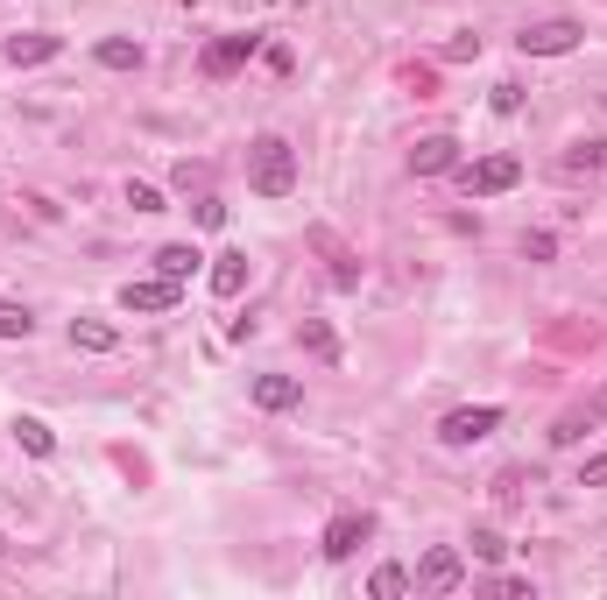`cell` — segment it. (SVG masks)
<instances>
[{
  "label": "cell",
  "mask_w": 607,
  "mask_h": 600,
  "mask_svg": "<svg viewBox=\"0 0 607 600\" xmlns=\"http://www.w3.org/2000/svg\"><path fill=\"white\" fill-rule=\"evenodd\" d=\"M367 593H375V600H396V593H410V573H403V565H375Z\"/></svg>",
  "instance_id": "cell-20"
},
{
  "label": "cell",
  "mask_w": 607,
  "mask_h": 600,
  "mask_svg": "<svg viewBox=\"0 0 607 600\" xmlns=\"http://www.w3.org/2000/svg\"><path fill=\"white\" fill-rule=\"evenodd\" d=\"M205 254L198 248H184V240H170V248H156V276H170V283H184L191 268H198Z\"/></svg>",
  "instance_id": "cell-16"
},
{
  "label": "cell",
  "mask_w": 607,
  "mask_h": 600,
  "mask_svg": "<svg viewBox=\"0 0 607 600\" xmlns=\"http://www.w3.org/2000/svg\"><path fill=\"white\" fill-rule=\"evenodd\" d=\"M417 587H424V593H459V587H466V559L446 551V544L424 551V559H417Z\"/></svg>",
  "instance_id": "cell-7"
},
{
  "label": "cell",
  "mask_w": 607,
  "mask_h": 600,
  "mask_svg": "<svg viewBox=\"0 0 607 600\" xmlns=\"http://www.w3.org/2000/svg\"><path fill=\"white\" fill-rule=\"evenodd\" d=\"M523 254H530V262H551L558 240H551V233H523Z\"/></svg>",
  "instance_id": "cell-28"
},
{
  "label": "cell",
  "mask_w": 607,
  "mask_h": 600,
  "mask_svg": "<svg viewBox=\"0 0 607 600\" xmlns=\"http://www.w3.org/2000/svg\"><path fill=\"white\" fill-rule=\"evenodd\" d=\"M57 50H64V36H43V28H28V36H8V64H14V71L50 64Z\"/></svg>",
  "instance_id": "cell-10"
},
{
  "label": "cell",
  "mask_w": 607,
  "mask_h": 600,
  "mask_svg": "<svg viewBox=\"0 0 607 600\" xmlns=\"http://www.w3.org/2000/svg\"><path fill=\"white\" fill-rule=\"evenodd\" d=\"M403 85H410V93H417V99H432V64H403Z\"/></svg>",
  "instance_id": "cell-24"
},
{
  "label": "cell",
  "mask_w": 607,
  "mask_h": 600,
  "mask_svg": "<svg viewBox=\"0 0 607 600\" xmlns=\"http://www.w3.org/2000/svg\"><path fill=\"white\" fill-rule=\"evenodd\" d=\"M213 191V163H177V191Z\"/></svg>",
  "instance_id": "cell-23"
},
{
  "label": "cell",
  "mask_w": 607,
  "mask_h": 600,
  "mask_svg": "<svg viewBox=\"0 0 607 600\" xmlns=\"http://www.w3.org/2000/svg\"><path fill=\"white\" fill-rule=\"evenodd\" d=\"M495 431H501V410H495V403H466V410H452L446 424H438V439H446L452 453H466V445L495 439Z\"/></svg>",
  "instance_id": "cell-4"
},
{
  "label": "cell",
  "mask_w": 607,
  "mask_h": 600,
  "mask_svg": "<svg viewBox=\"0 0 607 600\" xmlns=\"http://www.w3.org/2000/svg\"><path fill=\"white\" fill-rule=\"evenodd\" d=\"M71 347H85V353H113V347H121V333H113L107 319H71Z\"/></svg>",
  "instance_id": "cell-14"
},
{
  "label": "cell",
  "mask_w": 607,
  "mask_h": 600,
  "mask_svg": "<svg viewBox=\"0 0 607 600\" xmlns=\"http://www.w3.org/2000/svg\"><path fill=\"white\" fill-rule=\"evenodd\" d=\"M566 170H607V134H594V142H572V148H566Z\"/></svg>",
  "instance_id": "cell-19"
},
{
  "label": "cell",
  "mask_w": 607,
  "mask_h": 600,
  "mask_svg": "<svg viewBox=\"0 0 607 600\" xmlns=\"http://www.w3.org/2000/svg\"><path fill=\"white\" fill-rule=\"evenodd\" d=\"M580 36H586L580 22L551 14V22H530L523 36H515V50H523V57H572V50H580Z\"/></svg>",
  "instance_id": "cell-3"
},
{
  "label": "cell",
  "mask_w": 607,
  "mask_h": 600,
  "mask_svg": "<svg viewBox=\"0 0 607 600\" xmlns=\"http://www.w3.org/2000/svg\"><path fill=\"white\" fill-rule=\"evenodd\" d=\"M410 170H417V177H446V170H459V142H452V134H424V142L410 148Z\"/></svg>",
  "instance_id": "cell-9"
},
{
  "label": "cell",
  "mask_w": 607,
  "mask_h": 600,
  "mask_svg": "<svg viewBox=\"0 0 607 600\" xmlns=\"http://www.w3.org/2000/svg\"><path fill=\"white\" fill-rule=\"evenodd\" d=\"M466 544H473V559H481V565H501V559H509V537H501V530H473Z\"/></svg>",
  "instance_id": "cell-22"
},
{
  "label": "cell",
  "mask_w": 607,
  "mask_h": 600,
  "mask_svg": "<svg viewBox=\"0 0 607 600\" xmlns=\"http://www.w3.org/2000/svg\"><path fill=\"white\" fill-rule=\"evenodd\" d=\"M473 57H481V36H452L446 43V64H473Z\"/></svg>",
  "instance_id": "cell-25"
},
{
  "label": "cell",
  "mask_w": 607,
  "mask_h": 600,
  "mask_svg": "<svg viewBox=\"0 0 607 600\" xmlns=\"http://www.w3.org/2000/svg\"><path fill=\"white\" fill-rule=\"evenodd\" d=\"M600 417H607V396H594V403H586V410H566V417H558V424H551V445H580L586 431L600 424Z\"/></svg>",
  "instance_id": "cell-11"
},
{
  "label": "cell",
  "mask_w": 607,
  "mask_h": 600,
  "mask_svg": "<svg viewBox=\"0 0 607 600\" xmlns=\"http://www.w3.org/2000/svg\"><path fill=\"white\" fill-rule=\"evenodd\" d=\"M247 177H255L262 199H290V191H298V148H290L283 134H262V142L247 148Z\"/></svg>",
  "instance_id": "cell-1"
},
{
  "label": "cell",
  "mask_w": 607,
  "mask_h": 600,
  "mask_svg": "<svg viewBox=\"0 0 607 600\" xmlns=\"http://www.w3.org/2000/svg\"><path fill=\"white\" fill-rule=\"evenodd\" d=\"M93 57H99L107 71H142V43H128V36H107Z\"/></svg>",
  "instance_id": "cell-17"
},
{
  "label": "cell",
  "mask_w": 607,
  "mask_h": 600,
  "mask_svg": "<svg viewBox=\"0 0 607 600\" xmlns=\"http://www.w3.org/2000/svg\"><path fill=\"white\" fill-rule=\"evenodd\" d=\"M177 297H184V283H170V276H135V283H121V311H142V319L177 311Z\"/></svg>",
  "instance_id": "cell-6"
},
{
  "label": "cell",
  "mask_w": 607,
  "mask_h": 600,
  "mask_svg": "<svg viewBox=\"0 0 607 600\" xmlns=\"http://www.w3.org/2000/svg\"><path fill=\"white\" fill-rule=\"evenodd\" d=\"M198 227H227V205H219L213 191H205V199H198Z\"/></svg>",
  "instance_id": "cell-29"
},
{
  "label": "cell",
  "mask_w": 607,
  "mask_h": 600,
  "mask_svg": "<svg viewBox=\"0 0 607 600\" xmlns=\"http://www.w3.org/2000/svg\"><path fill=\"white\" fill-rule=\"evenodd\" d=\"M523 107V85H495V113H515Z\"/></svg>",
  "instance_id": "cell-30"
},
{
  "label": "cell",
  "mask_w": 607,
  "mask_h": 600,
  "mask_svg": "<svg viewBox=\"0 0 607 600\" xmlns=\"http://www.w3.org/2000/svg\"><path fill=\"white\" fill-rule=\"evenodd\" d=\"M298 396H304V388L290 382V374H262V382H255V403H262V410H298Z\"/></svg>",
  "instance_id": "cell-15"
},
{
  "label": "cell",
  "mask_w": 607,
  "mask_h": 600,
  "mask_svg": "<svg viewBox=\"0 0 607 600\" xmlns=\"http://www.w3.org/2000/svg\"><path fill=\"white\" fill-rule=\"evenodd\" d=\"M255 50H262V36H219V43H205V79H233Z\"/></svg>",
  "instance_id": "cell-8"
},
{
  "label": "cell",
  "mask_w": 607,
  "mask_h": 600,
  "mask_svg": "<svg viewBox=\"0 0 607 600\" xmlns=\"http://www.w3.org/2000/svg\"><path fill=\"white\" fill-rule=\"evenodd\" d=\"M298 339H304V347L318 353V360H332V353H339V339H332V325H325V319H304V325H298Z\"/></svg>",
  "instance_id": "cell-21"
},
{
  "label": "cell",
  "mask_w": 607,
  "mask_h": 600,
  "mask_svg": "<svg viewBox=\"0 0 607 600\" xmlns=\"http://www.w3.org/2000/svg\"><path fill=\"white\" fill-rule=\"evenodd\" d=\"M580 488H607V453H594V459H580Z\"/></svg>",
  "instance_id": "cell-27"
},
{
  "label": "cell",
  "mask_w": 607,
  "mask_h": 600,
  "mask_svg": "<svg viewBox=\"0 0 607 600\" xmlns=\"http://www.w3.org/2000/svg\"><path fill=\"white\" fill-rule=\"evenodd\" d=\"M367 537H375V516H367V508H339V516L325 523V559H332V565H347L353 551L367 544Z\"/></svg>",
  "instance_id": "cell-5"
},
{
  "label": "cell",
  "mask_w": 607,
  "mask_h": 600,
  "mask_svg": "<svg viewBox=\"0 0 607 600\" xmlns=\"http://www.w3.org/2000/svg\"><path fill=\"white\" fill-rule=\"evenodd\" d=\"M241 290H247V254L241 248L213 254V297H241Z\"/></svg>",
  "instance_id": "cell-12"
},
{
  "label": "cell",
  "mask_w": 607,
  "mask_h": 600,
  "mask_svg": "<svg viewBox=\"0 0 607 600\" xmlns=\"http://www.w3.org/2000/svg\"><path fill=\"white\" fill-rule=\"evenodd\" d=\"M14 445H22L28 459H50L57 453V431L43 424V417H14Z\"/></svg>",
  "instance_id": "cell-13"
},
{
  "label": "cell",
  "mask_w": 607,
  "mask_h": 600,
  "mask_svg": "<svg viewBox=\"0 0 607 600\" xmlns=\"http://www.w3.org/2000/svg\"><path fill=\"white\" fill-rule=\"evenodd\" d=\"M36 333V311L14 304V297H0V339H28Z\"/></svg>",
  "instance_id": "cell-18"
},
{
  "label": "cell",
  "mask_w": 607,
  "mask_h": 600,
  "mask_svg": "<svg viewBox=\"0 0 607 600\" xmlns=\"http://www.w3.org/2000/svg\"><path fill=\"white\" fill-rule=\"evenodd\" d=\"M128 205H135V213H162V191L156 184H128Z\"/></svg>",
  "instance_id": "cell-26"
},
{
  "label": "cell",
  "mask_w": 607,
  "mask_h": 600,
  "mask_svg": "<svg viewBox=\"0 0 607 600\" xmlns=\"http://www.w3.org/2000/svg\"><path fill=\"white\" fill-rule=\"evenodd\" d=\"M0 559H8V537H0Z\"/></svg>",
  "instance_id": "cell-31"
},
{
  "label": "cell",
  "mask_w": 607,
  "mask_h": 600,
  "mask_svg": "<svg viewBox=\"0 0 607 600\" xmlns=\"http://www.w3.org/2000/svg\"><path fill=\"white\" fill-rule=\"evenodd\" d=\"M523 184V163L515 156H481V163H459V191L466 199H501V191Z\"/></svg>",
  "instance_id": "cell-2"
}]
</instances>
